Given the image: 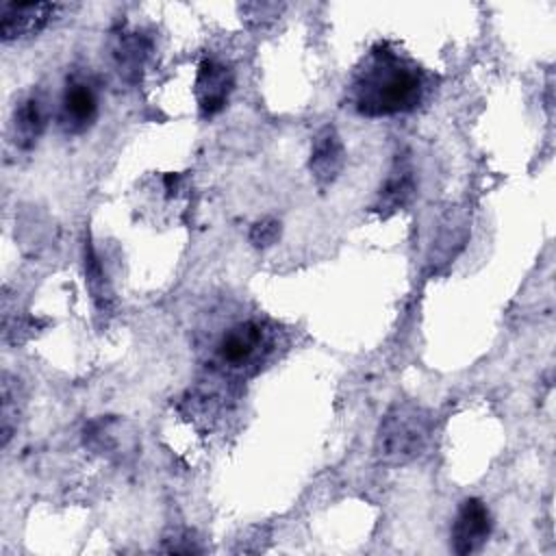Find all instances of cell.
Returning <instances> with one entry per match:
<instances>
[{
  "label": "cell",
  "mask_w": 556,
  "mask_h": 556,
  "mask_svg": "<svg viewBox=\"0 0 556 556\" xmlns=\"http://www.w3.org/2000/svg\"><path fill=\"white\" fill-rule=\"evenodd\" d=\"M421 74L389 48H376L356 72L352 100L361 115L389 117L413 111L421 100Z\"/></svg>",
  "instance_id": "6da1fadb"
},
{
  "label": "cell",
  "mask_w": 556,
  "mask_h": 556,
  "mask_svg": "<svg viewBox=\"0 0 556 556\" xmlns=\"http://www.w3.org/2000/svg\"><path fill=\"white\" fill-rule=\"evenodd\" d=\"M432 417L426 408L413 402L393 404L376 434V452L380 460L391 465H404L421 456L430 441Z\"/></svg>",
  "instance_id": "7a4b0ae2"
},
{
  "label": "cell",
  "mask_w": 556,
  "mask_h": 556,
  "mask_svg": "<svg viewBox=\"0 0 556 556\" xmlns=\"http://www.w3.org/2000/svg\"><path fill=\"white\" fill-rule=\"evenodd\" d=\"M491 534V515L482 500L469 497L460 504L452 534H450V547L458 556H467L478 552Z\"/></svg>",
  "instance_id": "3957f363"
},
{
  "label": "cell",
  "mask_w": 556,
  "mask_h": 556,
  "mask_svg": "<svg viewBox=\"0 0 556 556\" xmlns=\"http://www.w3.org/2000/svg\"><path fill=\"white\" fill-rule=\"evenodd\" d=\"M232 87H235L232 70L215 59H204L198 67L195 89H193L200 113L204 117L217 115L226 106Z\"/></svg>",
  "instance_id": "277c9868"
},
{
  "label": "cell",
  "mask_w": 556,
  "mask_h": 556,
  "mask_svg": "<svg viewBox=\"0 0 556 556\" xmlns=\"http://www.w3.org/2000/svg\"><path fill=\"white\" fill-rule=\"evenodd\" d=\"M263 348V326L258 321H239L228 328L217 343V361L228 369H243Z\"/></svg>",
  "instance_id": "5b68a950"
},
{
  "label": "cell",
  "mask_w": 556,
  "mask_h": 556,
  "mask_svg": "<svg viewBox=\"0 0 556 556\" xmlns=\"http://www.w3.org/2000/svg\"><path fill=\"white\" fill-rule=\"evenodd\" d=\"M54 13L50 2H4L0 9V37L4 41L41 33Z\"/></svg>",
  "instance_id": "8992f818"
},
{
  "label": "cell",
  "mask_w": 556,
  "mask_h": 556,
  "mask_svg": "<svg viewBox=\"0 0 556 556\" xmlns=\"http://www.w3.org/2000/svg\"><path fill=\"white\" fill-rule=\"evenodd\" d=\"M98 115V98L93 89L87 83L70 80L59 106V126L67 135H80L85 132Z\"/></svg>",
  "instance_id": "52a82bcc"
},
{
  "label": "cell",
  "mask_w": 556,
  "mask_h": 556,
  "mask_svg": "<svg viewBox=\"0 0 556 556\" xmlns=\"http://www.w3.org/2000/svg\"><path fill=\"white\" fill-rule=\"evenodd\" d=\"M343 163H345V150L337 128L334 126L319 128L317 135L313 137L311 161H308V167L315 180L319 185H330L343 169Z\"/></svg>",
  "instance_id": "ba28073f"
},
{
  "label": "cell",
  "mask_w": 556,
  "mask_h": 556,
  "mask_svg": "<svg viewBox=\"0 0 556 556\" xmlns=\"http://www.w3.org/2000/svg\"><path fill=\"white\" fill-rule=\"evenodd\" d=\"M85 443L106 458H122L135 450L132 432H126V424L115 417H102L85 428Z\"/></svg>",
  "instance_id": "9c48e42d"
},
{
  "label": "cell",
  "mask_w": 556,
  "mask_h": 556,
  "mask_svg": "<svg viewBox=\"0 0 556 556\" xmlns=\"http://www.w3.org/2000/svg\"><path fill=\"white\" fill-rule=\"evenodd\" d=\"M148 52H150V41L146 37H141L139 33H124L113 46V61H115L117 74L124 80L135 83L141 76Z\"/></svg>",
  "instance_id": "30bf717a"
},
{
  "label": "cell",
  "mask_w": 556,
  "mask_h": 556,
  "mask_svg": "<svg viewBox=\"0 0 556 556\" xmlns=\"http://www.w3.org/2000/svg\"><path fill=\"white\" fill-rule=\"evenodd\" d=\"M415 193V178H413V169L408 165L406 159H395V165L389 174V178L384 180V185L380 187V200L376 204L378 211L391 213L402 208Z\"/></svg>",
  "instance_id": "8fae6325"
},
{
  "label": "cell",
  "mask_w": 556,
  "mask_h": 556,
  "mask_svg": "<svg viewBox=\"0 0 556 556\" xmlns=\"http://www.w3.org/2000/svg\"><path fill=\"white\" fill-rule=\"evenodd\" d=\"M13 128H15V143L22 148H30L37 137L46 128V113L39 98L24 100L13 113Z\"/></svg>",
  "instance_id": "7c38bea8"
},
{
  "label": "cell",
  "mask_w": 556,
  "mask_h": 556,
  "mask_svg": "<svg viewBox=\"0 0 556 556\" xmlns=\"http://www.w3.org/2000/svg\"><path fill=\"white\" fill-rule=\"evenodd\" d=\"M85 276H87V287H89L91 298L98 304V308L109 311V306L113 302V293H111L106 274H104L91 245H85Z\"/></svg>",
  "instance_id": "4fadbf2b"
},
{
  "label": "cell",
  "mask_w": 556,
  "mask_h": 556,
  "mask_svg": "<svg viewBox=\"0 0 556 556\" xmlns=\"http://www.w3.org/2000/svg\"><path fill=\"white\" fill-rule=\"evenodd\" d=\"M2 445L9 443L15 419H17V387H13V380L9 374L2 376Z\"/></svg>",
  "instance_id": "5bb4252c"
},
{
  "label": "cell",
  "mask_w": 556,
  "mask_h": 556,
  "mask_svg": "<svg viewBox=\"0 0 556 556\" xmlns=\"http://www.w3.org/2000/svg\"><path fill=\"white\" fill-rule=\"evenodd\" d=\"M280 232H282V228H280L278 219L263 217V219L252 224L248 237H250V243L254 248H269V245H274L280 239Z\"/></svg>",
  "instance_id": "9a60e30c"
}]
</instances>
